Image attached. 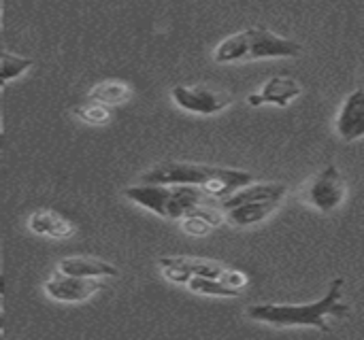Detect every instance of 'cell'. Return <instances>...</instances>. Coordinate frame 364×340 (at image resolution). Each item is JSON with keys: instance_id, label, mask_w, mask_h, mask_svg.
Returning a JSON list of instances; mask_svg holds the SVG:
<instances>
[{"instance_id": "6da1fadb", "label": "cell", "mask_w": 364, "mask_h": 340, "mask_svg": "<svg viewBox=\"0 0 364 340\" xmlns=\"http://www.w3.org/2000/svg\"><path fill=\"white\" fill-rule=\"evenodd\" d=\"M343 277H335L326 290V294L307 305H252L245 315L254 322L273 326V328H316L322 334H331L333 328L326 324L328 317L346 319L352 315V309L343 302Z\"/></svg>"}, {"instance_id": "7a4b0ae2", "label": "cell", "mask_w": 364, "mask_h": 340, "mask_svg": "<svg viewBox=\"0 0 364 340\" xmlns=\"http://www.w3.org/2000/svg\"><path fill=\"white\" fill-rule=\"evenodd\" d=\"M141 181L145 183H162V185H192L203 190L211 198H226L239 187L254 181V175L241 168L213 166L200 162H181L166 160L143 172Z\"/></svg>"}, {"instance_id": "3957f363", "label": "cell", "mask_w": 364, "mask_h": 340, "mask_svg": "<svg viewBox=\"0 0 364 340\" xmlns=\"http://www.w3.org/2000/svg\"><path fill=\"white\" fill-rule=\"evenodd\" d=\"M303 45L299 40L279 36L264 26H252L247 30L226 36L213 49V60L218 64H237L273 57H299Z\"/></svg>"}, {"instance_id": "277c9868", "label": "cell", "mask_w": 364, "mask_h": 340, "mask_svg": "<svg viewBox=\"0 0 364 340\" xmlns=\"http://www.w3.org/2000/svg\"><path fill=\"white\" fill-rule=\"evenodd\" d=\"M124 196L130 202L139 204L141 209L171 221L175 219L179 221L194 207L213 200L203 190L192 185H162V183H145V181L126 187Z\"/></svg>"}, {"instance_id": "5b68a950", "label": "cell", "mask_w": 364, "mask_h": 340, "mask_svg": "<svg viewBox=\"0 0 364 340\" xmlns=\"http://www.w3.org/2000/svg\"><path fill=\"white\" fill-rule=\"evenodd\" d=\"M346 198H348V181L337 168V164H326L301 190V200L320 213L337 211L346 202Z\"/></svg>"}, {"instance_id": "8992f818", "label": "cell", "mask_w": 364, "mask_h": 340, "mask_svg": "<svg viewBox=\"0 0 364 340\" xmlns=\"http://www.w3.org/2000/svg\"><path fill=\"white\" fill-rule=\"evenodd\" d=\"M173 102L194 115H218L232 104V94L211 85H175L171 89Z\"/></svg>"}, {"instance_id": "52a82bcc", "label": "cell", "mask_w": 364, "mask_h": 340, "mask_svg": "<svg viewBox=\"0 0 364 340\" xmlns=\"http://www.w3.org/2000/svg\"><path fill=\"white\" fill-rule=\"evenodd\" d=\"M45 294L47 298L64 305H77L90 300L94 294L102 290V283L98 279H85V277H73L64 273H55L45 281Z\"/></svg>"}, {"instance_id": "ba28073f", "label": "cell", "mask_w": 364, "mask_h": 340, "mask_svg": "<svg viewBox=\"0 0 364 340\" xmlns=\"http://www.w3.org/2000/svg\"><path fill=\"white\" fill-rule=\"evenodd\" d=\"M288 185L279 181H252L230 196L220 200V209L226 211L230 207L243 204V202H282L288 196Z\"/></svg>"}, {"instance_id": "9c48e42d", "label": "cell", "mask_w": 364, "mask_h": 340, "mask_svg": "<svg viewBox=\"0 0 364 340\" xmlns=\"http://www.w3.org/2000/svg\"><path fill=\"white\" fill-rule=\"evenodd\" d=\"M337 134L352 143L364 136V87L354 89L341 104L337 119H335Z\"/></svg>"}, {"instance_id": "30bf717a", "label": "cell", "mask_w": 364, "mask_h": 340, "mask_svg": "<svg viewBox=\"0 0 364 340\" xmlns=\"http://www.w3.org/2000/svg\"><path fill=\"white\" fill-rule=\"evenodd\" d=\"M303 94V87L292 77H271L258 92L247 96L250 106H262V104H275V106H288L294 98Z\"/></svg>"}, {"instance_id": "8fae6325", "label": "cell", "mask_w": 364, "mask_h": 340, "mask_svg": "<svg viewBox=\"0 0 364 340\" xmlns=\"http://www.w3.org/2000/svg\"><path fill=\"white\" fill-rule=\"evenodd\" d=\"M28 230L34 232L36 236H47V238H55V241H64L70 238L77 228L75 224L64 217L58 211L51 209H38L28 217Z\"/></svg>"}, {"instance_id": "7c38bea8", "label": "cell", "mask_w": 364, "mask_h": 340, "mask_svg": "<svg viewBox=\"0 0 364 340\" xmlns=\"http://www.w3.org/2000/svg\"><path fill=\"white\" fill-rule=\"evenodd\" d=\"M58 270L64 275H73V277H85V279H113L119 275L117 266L98 260V258H87V256H70L58 262Z\"/></svg>"}, {"instance_id": "4fadbf2b", "label": "cell", "mask_w": 364, "mask_h": 340, "mask_svg": "<svg viewBox=\"0 0 364 340\" xmlns=\"http://www.w3.org/2000/svg\"><path fill=\"white\" fill-rule=\"evenodd\" d=\"M282 202H243L224 211V221L235 228H250L269 219Z\"/></svg>"}, {"instance_id": "5bb4252c", "label": "cell", "mask_w": 364, "mask_h": 340, "mask_svg": "<svg viewBox=\"0 0 364 340\" xmlns=\"http://www.w3.org/2000/svg\"><path fill=\"white\" fill-rule=\"evenodd\" d=\"M158 266H175L186 270L188 275H198V277H211V279H222L226 268L220 262L205 260V258H192V256H175V258H160Z\"/></svg>"}, {"instance_id": "9a60e30c", "label": "cell", "mask_w": 364, "mask_h": 340, "mask_svg": "<svg viewBox=\"0 0 364 340\" xmlns=\"http://www.w3.org/2000/svg\"><path fill=\"white\" fill-rule=\"evenodd\" d=\"M134 96V89L128 81H119V79H107L100 81L96 85L90 87L87 98L102 102L107 106H117V104H126L130 98Z\"/></svg>"}, {"instance_id": "2e32d148", "label": "cell", "mask_w": 364, "mask_h": 340, "mask_svg": "<svg viewBox=\"0 0 364 340\" xmlns=\"http://www.w3.org/2000/svg\"><path fill=\"white\" fill-rule=\"evenodd\" d=\"M186 287L194 294H200V296H209V298H237L241 296L239 290H232L228 287L226 283H222L220 279H211V277H198V275H192L186 283Z\"/></svg>"}, {"instance_id": "e0dca14e", "label": "cell", "mask_w": 364, "mask_h": 340, "mask_svg": "<svg viewBox=\"0 0 364 340\" xmlns=\"http://www.w3.org/2000/svg\"><path fill=\"white\" fill-rule=\"evenodd\" d=\"M73 115L87 126H107L113 117V111L111 106L87 98V102H81L73 109Z\"/></svg>"}, {"instance_id": "ac0fdd59", "label": "cell", "mask_w": 364, "mask_h": 340, "mask_svg": "<svg viewBox=\"0 0 364 340\" xmlns=\"http://www.w3.org/2000/svg\"><path fill=\"white\" fill-rule=\"evenodd\" d=\"M34 60L23 57V55H13V53H0V89L6 87L11 81L19 79L32 68Z\"/></svg>"}, {"instance_id": "d6986e66", "label": "cell", "mask_w": 364, "mask_h": 340, "mask_svg": "<svg viewBox=\"0 0 364 340\" xmlns=\"http://www.w3.org/2000/svg\"><path fill=\"white\" fill-rule=\"evenodd\" d=\"M220 281L226 283L232 290H239V292H243V287L250 285V277L243 270H237V268H226V273H224V277Z\"/></svg>"}, {"instance_id": "ffe728a7", "label": "cell", "mask_w": 364, "mask_h": 340, "mask_svg": "<svg viewBox=\"0 0 364 340\" xmlns=\"http://www.w3.org/2000/svg\"><path fill=\"white\" fill-rule=\"evenodd\" d=\"M4 149V130H2V104H0V151Z\"/></svg>"}, {"instance_id": "44dd1931", "label": "cell", "mask_w": 364, "mask_h": 340, "mask_svg": "<svg viewBox=\"0 0 364 340\" xmlns=\"http://www.w3.org/2000/svg\"><path fill=\"white\" fill-rule=\"evenodd\" d=\"M2 328H4V315H2V309H0V339H2Z\"/></svg>"}, {"instance_id": "7402d4cb", "label": "cell", "mask_w": 364, "mask_h": 340, "mask_svg": "<svg viewBox=\"0 0 364 340\" xmlns=\"http://www.w3.org/2000/svg\"><path fill=\"white\" fill-rule=\"evenodd\" d=\"M0 305H2V292H0Z\"/></svg>"}]
</instances>
